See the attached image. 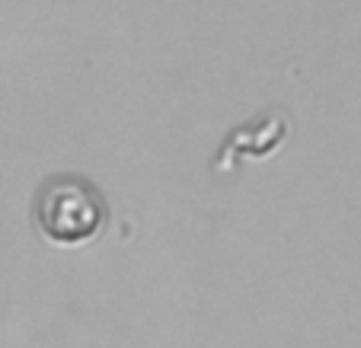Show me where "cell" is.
<instances>
[{"label":"cell","mask_w":361,"mask_h":348,"mask_svg":"<svg viewBox=\"0 0 361 348\" xmlns=\"http://www.w3.org/2000/svg\"><path fill=\"white\" fill-rule=\"evenodd\" d=\"M35 218L48 240L55 243H83L106 220V201L83 179H55L35 198Z\"/></svg>","instance_id":"1"}]
</instances>
